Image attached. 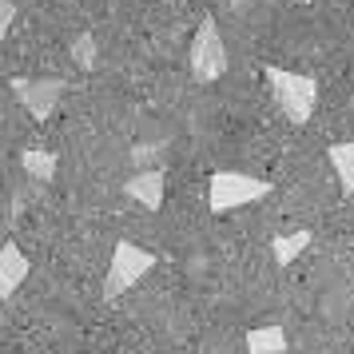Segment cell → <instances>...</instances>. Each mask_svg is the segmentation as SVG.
Instances as JSON below:
<instances>
[{"label":"cell","mask_w":354,"mask_h":354,"mask_svg":"<svg viewBox=\"0 0 354 354\" xmlns=\"http://www.w3.org/2000/svg\"><path fill=\"white\" fill-rule=\"evenodd\" d=\"M267 80H271V92L279 100V108L290 124H310L315 115V104H319V84L315 76H303V72H283V68H267Z\"/></svg>","instance_id":"obj_1"},{"label":"cell","mask_w":354,"mask_h":354,"mask_svg":"<svg viewBox=\"0 0 354 354\" xmlns=\"http://www.w3.org/2000/svg\"><path fill=\"white\" fill-rule=\"evenodd\" d=\"M271 195V183L255 176H243V171H215L207 187V203L215 215H227V211H239L247 203H259Z\"/></svg>","instance_id":"obj_2"},{"label":"cell","mask_w":354,"mask_h":354,"mask_svg":"<svg viewBox=\"0 0 354 354\" xmlns=\"http://www.w3.org/2000/svg\"><path fill=\"white\" fill-rule=\"evenodd\" d=\"M156 267V255L136 247V243L120 239L112 251V263H108V274H104V303H115L124 290H131L147 271Z\"/></svg>","instance_id":"obj_3"},{"label":"cell","mask_w":354,"mask_h":354,"mask_svg":"<svg viewBox=\"0 0 354 354\" xmlns=\"http://www.w3.org/2000/svg\"><path fill=\"white\" fill-rule=\"evenodd\" d=\"M187 64H192V76L199 84H215L227 72V44H223V36H219V20L215 17L199 20L192 52H187Z\"/></svg>","instance_id":"obj_4"},{"label":"cell","mask_w":354,"mask_h":354,"mask_svg":"<svg viewBox=\"0 0 354 354\" xmlns=\"http://www.w3.org/2000/svg\"><path fill=\"white\" fill-rule=\"evenodd\" d=\"M12 92L24 100V108L32 112V120H48L52 108L60 104L64 84L56 80V76H44V80H24V76H17V80H12Z\"/></svg>","instance_id":"obj_5"},{"label":"cell","mask_w":354,"mask_h":354,"mask_svg":"<svg viewBox=\"0 0 354 354\" xmlns=\"http://www.w3.org/2000/svg\"><path fill=\"white\" fill-rule=\"evenodd\" d=\"M124 192L144 211H160L163 207V171L160 167H147V171H140V176H131L124 183Z\"/></svg>","instance_id":"obj_6"},{"label":"cell","mask_w":354,"mask_h":354,"mask_svg":"<svg viewBox=\"0 0 354 354\" xmlns=\"http://www.w3.org/2000/svg\"><path fill=\"white\" fill-rule=\"evenodd\" d=\"M28 279V259L17 243H4L0 247V299H12L20 290V283Z\"/></svg>","instance_id":"obj_7"},{"label":"cell","mask_w":354,"mask_h":354,"mask_svg":"<svg viewBox=\"0 0 354 354\" xmlns=\"http://www.w3.org/2000/svg\"><path fill=\"white\" fill-rule=\"evenodd\" d=\"M287 351V335L283 326H251L247 330V354H283Z\"/></svg>","instance_id":"obj_8"},{"label":"cell","mask_w":354,"mask_h":354,"mask_svg":"<svg viewBox=\"0 0 354 354\" xmlns=\"http://www.w3.org/2000/svg\"><path fill=\"white\" fill-rule=\"evenodd\" d=\"M326 160H330V167H335L338 183H342V192L354 195V140L330 144V147H326Z\"/></svg>","instance_id":"obj_9"},{"label":"cell","mask_w":354,"mask_h":354,"mask_svg":"<svg viewBox=\"0 0 354 354\" xmlns=\"http://www.w3.org/2000/svg\"><path fill=\"white\" fill-rule=\"evenodd\" d=\"M306 247H310V231H287V235H274V243H271L274 263L287 267V263H295V259L303 255Z\"/></svg>","instance_id":"obj_10"},{"label":"cell","mask_w":354,"mask_h":354,"mask_svg":"<svg viewBox=\"0 0 354 354\" xmlns=\"http://www.w3.org/2000/svg\"><path fill=\"white\" fill-rule=\"evenodd\" d=\"M20 167L32 179L48 183V179L56 176V156H52V151H24V156H20Z\"/></svg>","instance_id":"obj_11"},{"label":"cell","mask_w":354,"mask_h":354,"mask_svg":"<svg viewBox=\"0 0 354 354\" xmlns=\"http://www.w3.org/2000/svg\"><path fill=\"white\" fill-rule=\"evenodd\" d=\"M72 60H76L84 72H92V64H96V40H92L88 32L72 40Z\"/></svg>","instance_id":"obj_12"},{"label":"cell","mask_w":354,"mask_h":354,"mask_svg":"<svg viewBox=\"0 0 354 354\" xmlns=\"http://www.w3.org/2000/svg\"><path fill=\"white\" fill-rule=\"evenodd\" d=\"M12 24H17V4L12 0H0V44H4V36H8Z\"/></svg>","instance_id":"obj_13"},{"label":"cell","mask_w":354,"mask_h":354,"mask_svg":"<svg viewBox=\"0 0 354 354\" xmlns=\"http://www.w3.org/2000/svg\"><path fill=\"white\" fill-rule=\"evenodd\" d=\"M243 4H247V0H231V8H243Z\"/></svg>","instance_id":"obj_14"},{"label":"cell","mask_w":354,"mask_h":354,"mask_svg":"<svg viewBox=\"0 0 354 354\" xmlns=\"http://www.w3.org/2000/svg\"><path fill=\"white\" fill-rule=\"evenodd\" d=\"M295 4H306V0H295Z\"/></svg>","instance_id":"obj_15"}]
</instances>
